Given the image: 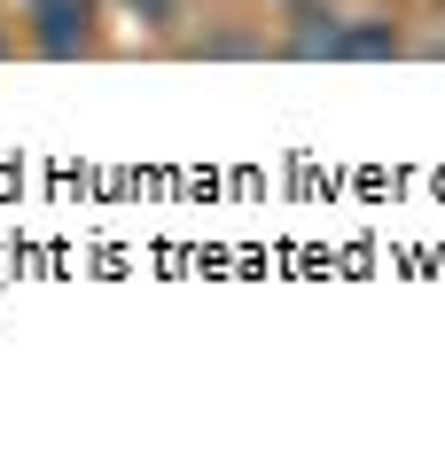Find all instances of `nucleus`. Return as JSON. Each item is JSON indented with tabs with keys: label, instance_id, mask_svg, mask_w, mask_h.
<instances>
[{
	"label": "nucleus",
	"instance_id": "nucleus-1",
	"mask_svg": "<svg viewBox=\"0 0 445 453\" xmlns=\"http://www.w3.org/2000/svg\"><path fill=\"white\" fill-rule=\"evenodd\" d=\"M399 16H297V32L281 40V55H305V63H399L406 55Z\"/></svg>",
	"mask_w": 445,
	"mask_h": 453
},
{
	"label": "nucleus",
	"instance_id": "nucleus-2",
	"mask_svg": "<svg viewBox=\"0 0 445 453\" xmlns=\"http://www.w3.org/2000/svg\"><path fill=\"white\" fill-rule=\"evenodd\" d=\"M87 16H94V0H40V8H32V24H40L32 40H40V55H79V47L94 40Z\"/></svg>",
	"mask_w": 445,
	"mask_h": 453
},
{
	"label": "nucleus",
	"instance_id": "nucleus-3",
	"mask_svg": "<svg viewBox=\"0 0 445 453\" xmlns=\"http://www.w3.org/2000/svg\"><path fill=\"white\" fill-rule=\"evenodd\" d=\"M134 8H165V0H134Z\"/></svg>",
	"mask_w": 445,
	"mask_h": 453
},
{
	"label": "nucleus",
	"instance_id": "nucleus-4",
	"mask_svg": "<svg viewBox=\"0 0 445 453\" xmlns=\"http://www.w3.org/2000/svg\"><path fill=\"white\" fill-rule=\"evenodd\" d=\"M289 8H305V0H289Z\"/></svg>",
	"mask_w": 445,
	"mask_h": 453
},
{
	"label": "nucleus",
	"instance_id": "nucleus-5",
	"mask_svg": "<svg viewBox=\"0 0 445 453\" xmlns=\"http://www.w3.org/2000/svg\"><path fill=\"white\" fill-rule=\"evenodd\" d=\"M438 47H445V40H438Z\"/></svg>",
	"mask_w": 445,
	"mask_h": 453
}]
</instances>
